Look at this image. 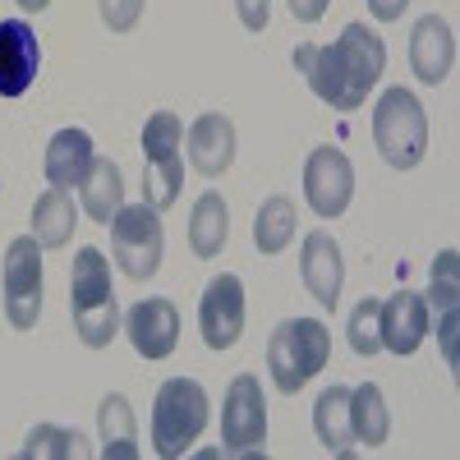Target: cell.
I'll return each instance as SVG.
<instances>
[{"mask_svg":"<svg viewBox=\"0 0 460 460\" xmlns=\"http://www.w3.org/2000/svg\"><path fill=\"white\" fill-rule=\"evenodd\" d=\"M0 290H5L10 327H19V332L37 327V314H42V244H37V235H19L5 249Z\"/></svg>","mask_w":460,"mask_h":460,"instance_id":"ba28073f","label":"cell"},{"mask_svg":"<svg viewBox=\"0 0 460 460\" xmlns=\"http://www.w3.org/2000/svg\"><path fill=\"white\" fill-rule=\"evenodd\" d=\"M350 433L364 447H382L392 433V414H387V396H382L377 382H364V387L350 392Z\"/></svg>","mask_w":460,"mask_h":460,"instance_id":"d4e9b609","label":"cell"},{"mask_svg":"<svg viewBox=\"0 0 460 460\" xmlns=\"http://www.w3.org/2000/svg\"><path fill=\"white\" fill-rule=\"evenodd\" d=\"M295 69L309 79L314 97H323L332 111H359L373 93V84L387 69V47L368 23H345V32L332 47L304 42L295 47Z\"/></svg>","mask_w":460,"mask_h":460,"instance_id":"6da1fadb","label":"cell"},{"mask_svg":"<svg viewBox=\"0 0 460 460\" xmlns=\"http://www.w3.org/2000/svg\"><path fill=\"white\" fill-rule=\"evenodd\" d=\"M184 125L175 111H157L147 115L143 125V203L166 212L180 199V184H184Z\"/></svg>","mask_w":460,"mask_h":460,"instance_id":"8992f818","label":"cell"},{"mask_svg":"<svg viewBox=\"0 0 460 460\" xmlns=\"http://www.w3.org/2000/svg\"><path fill=\"white\" fill-rule=\"evenodd\" d=\"M314 433H318V442L332 451V456H350V442H355V433H350V387H332L318 396V405H314Z\"/></svg>","mask_w":460,"mask_h":460,"instance_id":"7402d4cb","label":"cell"},{"mask_svg":"<svg viewBox=\"0 0 460 460\" xmlns=\"http://www.w3.org/2000/svg\"><path fill=\"white\" fill-rule=\"evenodd\" d=\"M42 69V42L23 19H0V97H23Z\"/></svg>","mask_w":460,"mask_h":460,"instance_id":"7c38bea8","label":"cell"},{"mask_svg":"<svg viewBox=\"0 0 460 460\" xmlns=\"http://www.w3.org/2000/svg\"><path fill=\"white\" fill-rule=\"evenodd\" d=\"M199 332L208 350H230L244 332V281L235 272H221L208 281L199 299Z\"/></svg>","mask_w":460,"mask_h":460,"instance_id":"8fae6325","label":"cell"},{"mask_svg":"<svg viewBox=\"0 0 460 460\" xmlns=\"http://www.w3.org/2000/svg\"><path fill=\"white\" fill-rule=\"evenodd\" d=\"M189 162H194V171L208 175V180L226 175L230 162H235V125L217 111L199 115V120L189 125Z\"/></svg>","mask_w":460,"mask_h":460,"instance_id":"ac0fdd59","label":"cell"},{"mask_svg":"<svg viewBox=\"0 0 460 460\" xmlns=\"http://www.w3.org/2000/svg\"><path fill=\"white\" fill-rule=\"evenodd\" d=\"M74 199H69V189H47V194H37L32 203V235L42 249H65L69 235H74Z\"/></svg>","mask_w":460,"mask_h":460,"instance_id":"cb8c5ba5","label":"cell"},{"mask_svg":"<svg viewBox=\"0 0 460 460\" xmlns=\"http://www.w3.org/2000/svg\"><path fill=\"white\" fill-rule=\"evenodd\" d=\"M221 438H226V456H253L267 442V401L253 373H240L226 387V405H221Z\"/></svg>","mask_w":460,"mask_h":460,"instance_id":"9c48e42d","label":"cell"},{"mask_svg":"<svg viewBox=\"0 0 460 460\" xmlns=\"http://www.w3.org/2000/svg\"><path fill=\"white\" fill-rule=\"evenodd\" d=\"M410 69L419 84H447L451 69H456V37H451V23L442 14H424L410 32Z\"/></svg>","mask_w":460,"mask_h":460,"instance_id":"4fadbf2b","label":"cell"},{"mask_svg":"<svg viewBox=\"0 0 460 460\" xmlns=\"http://www.w3.org/2000/svg\"><path fill=\"white\" fill-rule=\"evenodd\" d=\"M23 460H84L93 456L84 433H74V429H60V424H37L28 433V442L19 447Z\"/></svg>","mask_w":460,"mask_h":460,"instance_id":"4316f807","label":"cell"},{"mask_svg":"<svg viewBox=\"0 0 460 460\" xmlns=\"http://www.w3.org/2000/svg\"><path fill=\"white\" fill-rule=\"evenodd\" d=\"M377 304L382 299H359L355 304V314H350V327H345V332H350V350L355 355H377L382 350V332H377Z\"/></svg>","mask_w":460,"mask_h":460,"instance_id":"83f0119b","label":"cell"},{"mask_svg":"<svg viewBox=\"0 0 460 460\" xmlns=\"http://www.w3.org/2000/svg\"><path fill=\"white\" fill-rule=\"evenodd\" d=\"M235 10H240V23L249 32H262L267 28V0H235Z\"/></svg>","mask_w":460,"mask_h":460,"instance_id":"f546056e","label":"cell"},{"mask_svg":"<svg viewBox=\"0 0 460 460\" xmlns=\"http://www.w3.org/2000/svg\"><path fill=\"white\" fill-rule=\"evenodd\" d=\"M19 5H23V10H28V14H42V10H47V5H51V0H19Z\"/></svg>","mask_w":460,"mask_h":460,"instance_id":"d6a6232c","label":"cell"},{"mask_svg":"<svg viewBox=\"0 0 460 460\" xmlns=\"http://www.w3.org/2000/svg\"><path fill=\"white\" fill-rule=\"evenodd\" d=\"M79 194H84V212H88L93 221L111 226L115 212L125 208V175H120V166H115L111 157H97V162L88 166L84 184H79Z\"/></svg>","mask_w":460,"mask_h":460,"instance_id":"44dd1931","label":"cell"},{"mask_svg":"<svg viewBox=\"0 0 460 460\" xmlns=\"http://www.w3.org/2000/svg\"><path fill=\"white\" fill-rule=\"evenodd\" d=\"M373 143L382 162L396 171H414L429 152V115L410 88H387L373 106Z\"/></svg>","mask_w":460,"mask_h":460,"instance_id":"5b68a950","label":"cell"},{"mask_svg":"<svg viewBox=\"0 0 460 460\" xmlns=\"http://www.w3.org/2000/svg\"><path fill=\"white\" fill-rule=\"evenodd\" d=\"M332 359V332L318 318H286L267 341V368L281 396L304 392Z\"/></svg>","mask_w":460,"mask_h":460,"instance_id":"3957f363","label":"cell"},{"mask_svg":"<svg viewBox=\"0 0 460 460\" xmlns=\"http://www.w3.org/2000/svg\"><path fill=\"white\" fill-rule=\"evenodd\" d=\"M286 5H290V14H295L299 23H318V19L327 14L332 0H286Z\"/></svg>","mask_w":460,"mask_h":460,"instance_id":"4dcf8cb0","label":"cell"},{"mask_svg":"<svg viewBox=\"0 0 460 460\" xmlns=\"http://www.w3.org/2000/svg\"><path fill=\"white\" fill-rule=\"evenodd\" d=\"M295 221H299V212H295V203H290L286 194L267 199V203L258 208V217H253V244H258V253H281V249H290Z\"/></svg>","mask_w":460,"mask_h":460,"instance_id":"484cf974","label":"cell"},{"mask_svg":"<svg viewBox=\"0 0 460 460\" xmlns=\"http://www.w3.org/2000/svg\"><path fill=\"white\" fill-rule=\"evenodd\" d=\"M456 281H460V253L442 249L438 262H433V286H429L424 304H429V327H438L447 368H456V309H460V286Z\"/></svg>","mask_w":460,"mask_h":460,"instance_id":"9a60e30c","label":"cell"},{"mask_svg":"<svg viewBox=\"0 0 460 460\" xmlns=\"http://www.w3.org/2000/svg\"><path fill=\"white\" fill-rule=\"evenodd\" d=\"M226 235H230V208L217 189H208L189 212V249H194V258H217Z\"/></svg>","mask_w":460,"mask_h":460,"instance_id":"603a6c76","label":"cell"},{"mask_svg":"<svg viewBox=\"0 0 460 460\" xmlns=\"http://www.w3.org/2000/svg\"><path fill=\"white\" fill-rule=\"evenodd\" d=\"M97 433H102V460H138L143 447H138V424H134V405L111 392L102 405H97Z\"/></svg>","mask_w":460,"mask_h":460,"instance_id":"ffe728a7","label":"cell"},{"mask_svg":"<svg viewBox=\"0 0 460 460\" xmlns=\"http://www.w3.org/2000/svg\"><path fill=\"white\" fill-rule=\"evenodd\" d=\"M97 10H102V23L111 32H129L143 14V0H97Z\"/></svg>","mask_w":460,"mask_h":460,"instance_id":"f1b7e54d","label":"cell"},{"mask_svg":"<svg viewBox=\"0 0 460 460\" xmlns=\"http://www.w3.org/2000/svg\"><path fill=\"white\" fill-rule=\"evenodd\" d=\"M299 277L309 286V295L323 304V309H336L341 286H345V262H341V244L327 235V230H309L299 249Z\"/></svg>","mask_w":460,"mask_h":460,"instance_id":"e0dca14e","label":"cell"},{"mask_svg":"<svg viewBox=\"0 0 460 460\" xmlns=\"http://www.w3.org/2000/svg\"><path fill=\"white\" fill-rule=\"evenodd\" d=\"M208 429V392L194 377H171L162 382L152 401V451L162 460H180Z\"/></svg>","mask_w":460,"mask_h":460,"instance_id":"277c9868","label":"cell"},{"mask_svg":"<svg viewBox=\"0 0 460 460\" xmlns=\"http://www.w3.org/2000/svg\"><path fill=\"white\" fill-rule=\"evenodd\" d=\"M304 199L323 221H336L355 199V166L341 147H314L304 162Z\"/></svg>","mask_w":460,"mask_h":460,"instance_id":"30bf717a","label":"cell"},{"mask_svg":"<svg viewBox=\"0 0 460 460\" xmlns=\"http://www.w3.org/2000/svg\"><path fill=\"white\" fill-rule=\"evenodd\" d=\"M69 309H74V332H79L88 350H102L120 332V304H115V290H111V262L97 244H84L79 258H74Z\"/></svg>","mask_w":460,"mask_h":460,"instance_id":"7a4b0ae2","label":"cell"},{"mask_svg":"<svg viewBox=\"0 0 460 460\" xmlns=\"http://www.w3.org/2000/svg\"><path fill=\"white\" fill-rule=\"evenodd\" d=\"M377 332H382V350L414 355L419 345H424V336L433 332V327H429V304H424V295L401 290V295H392V299H382V304H377Z\"/></svg>","mask_w":460,"mask_h":460,"instance_id":"5bb4252c","label":"cell"},{"mask_svg":"<svg viewBox=\"0 0 460 460\" xmlns=\"http://www.w3.org/2000/svg\"><path fill=\"white\" fill-rule=\"evenodd\" d=\"M162 217L157 208H147V203H134V208H120L111 221V253L115 262H120V272L129 281H147V277H157V267H162Z\"/></svg>","mask_w":460,"mask_h":460,"instance_id":"52a82bcc","label":"cell"},{"mask_svg":"<svg viewBox=\"0 0 460 460\" xmlns=\"http://www.w3.org/2000/svg\"><path fill=\"white\" fill-rule=\"evenodd\" d=\"M125 332L143 359H166L180 341V314L171 299H138L125 314Z\"/></svg>","mask_w":460,"mask_h":460,"instance_id":"2e32d148","label":"cell"},{"mask_svg":"<svg viewBox=\"0 0 460 460\" xmlns=\"http://www.w3.org/2000/svg\"><path fill=\"white\" fill-rule=\"evenodd\" d=\"M97 162V152H93V134L88 129H60L51 143H47V180L56 189H74V184H84L88 166Z\"/></svg>","mask_w":460,"mask_h":460,"instance_id":"d6986e66","label":"cell"},{"mask_svg":"<svg viewBox=\"0 0 460 460\" xmlns=\"http://www.w3.org/2000/svg\"><path fill=\"white\" fill-rule=\"evenodd\" d=\"M405 5H410V0H368L373 19H382V23H396L405 14Z\"/></svg>","mask_w":460,"mask_h":460,"instance_id":"1f68e13d","label":"cell"}]
</instances>
